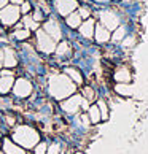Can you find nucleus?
<instances>
[{
  "label": "nucleus",
  "mask_w": 148,
  "mask_h": 154,
  "mask_svg": "<svg viewBox=\"0 0 148 154\" xmlns=\"http://www.w3.org/2000/svg\"><path fill=\"white\" fill-rule=\"evenodd\" d=\"M48 92L53 99L62 102L64 99H67V97H70L77 92V84L65 73H54L53 76H49Z\"/></svg>",
  "instance_id": "1"
},
{
  "label": "nucleus",
  "mask_w": 148,
  "mask_h": 154,
  "mask_svg": "<svg viewBox=\"0 0 148 154\" xmlns=\"http://www.w3.org/2000/svg\"><path fill=\"white\" fill-rule=\"evenodd\" d=\"M10 138L26 151L33 149L35 145L42 141L40 140V132L29 124H19L16 127H13V132H11Z\"/></svg>",
  "instance_id": "2"
},
{
  "label": "nucleus",
  "mask_w": 148,
  "mask_h": 154,
  "mask_svg": "<svg viewBox=\"0 0 148 154\" xmlns=\"http://www.w3.org/2000/svg\"><path fill=\"white\" fill-rule=\"evenodd\" d=\"M21 11L18 5H11L8 3L7 7H3L0 10V24L3 27H13L21 21Z\"/></svg>",
  "instance_id": "3"
},
{
  "label": "nucleus",
  "mask_w": 148,
  "mask_h": 154,
  "mask_svg": "<svg viewBox=\"0 0 148 154\" xmlns=\"http://www.w3.org/2000/svg\"><path fill=\"white\" fill-rule=\"evenodd\" d=\"M56 45H58V42L51 38L42 27H40L38 30H35V46H37V49L40 51V53L53 54L56 51Z\"/></svg>",
  "instance_id": "4"
},
{
  "label": "nucleus",
  "mask_w": 148,
  "mask_h": 154,
  "mask_svg": "<svg viewBox=\"0 0 148 154\" xmlns=\"http://www.w3.org/2000/svg\"><path fill=\"white\" fill-rule=\"evenodd\" d=\"M11 94H13L16 99L24 100V99H27V97H30L33 94V83L26 76L16 78L14 84H13V89H11Z\"/></svg>",
  "instance_id": "5"
},
{
  "label": "nucleus",
  "mask_w": 148,
  "mask_h": 154,
  "mask_svg": "<svg viewBox=\"0 0 148 154\" xmlns=\"http://www.w3.org/2000/svg\"><path fill=\"white\" fill-rule=\"evenodd\" d=\"M81 103H83V95L80 94H73L70 97H67L61 102V108L64 110L67 115H77L81 108Z\"/></svg>",
  "instance_id": "6"
},
{
  "label": "nucleus",
  "mask_w": 148,
  "mask_h": 154,
  "mask_svg": "<svg viewBox=\"0 0 148 154\" xmlns=\"http://www.w3.org/2000/svg\"><path fill=\"white\" fill-rule=\"evenodd\" d=\"M100 18V24L109 30H115L116 27L119 26V16L115 13L113 10H104L99 13Z\"/></svg>",
  "instance_id": "7"
},
{
  "label": "nucleus",
  "mask_w": 148,
  "mask_h": 154,
  "mask_svg": "<svg viewBox=\"0 0 148 154\" xmlns=\"http://www.w3.org/2000/svg\"><path fill=\"white\" fill-rule=\"evenodd\" d=\"M80 7L78 0H54V8L59 16H69L70 13L77 11Z\"/></svg>",
  "instance_id": "8"
},
{
  "label": "nucleus",
  "mask_w": 148,
  "mask_h": 154,
  "mask_svg": "<svg viewBox=\"0 0 148 154\" xmlns=\"http://www.w3.org/2000/svg\"><path fill=\"white\" fill-rule=\"evenodd\" d=\"M42 29L48 33V35L53 38V40H56V42H59V40L62 38V29H61V24L56 19H48V21H45L43 22V27Z\"/></svg>",
  "instance_id": "9"
},
{
  "label": "nucleus",
  "mask_w": 148,
  "mask_h": 154,
  "mask_svg": "<svg viewBox=\"0 0 148 154\" xmlns=\"http://www.w3.org/2000/svg\"><path fill=\"white\" fill-rule=\"evenodd\" d=\"M18 54L11 46H3V68H14L18 67Z\"/></svg>",
  "instance_id": "10"
},
{
  "label": "nucleus",
  "mask_w": 148,
  "mask_h": 154,
  "mask_svg": "<svg viewBox=\"0 0 148 154\" xmlns=\"http://www.w3.org/2000/svg\"><path fill=\"white\" fill-rule=\"evenodd\" d=\"M2 151L5 154H26V149H22L19 145H16L10 137H5L2 140Z\"/></svg>",
  "instance_id": "11"
},
{
  "label": "nucleus",
  "mask_w": 148,
  "mask_h": 154,
  "mask_svg": "<svg viewBox=\"0 0 148 154\" xmlns=\"http://www.w3.org/2000/svg\"><path fill=\"white\" fill-rule=\"evenodd\" d=\"M94 29H96V21H94L93 18L84 19V21L81 22V26L78 27L80 35L84 37V38H94Z\"/></svg>",
  "instance_id": "12"
},
{
  "label": "nucleus",
  "mask_w": 148,
  "mask_h": 154,
  "mask_svg": "<svg viewBox=\"0 0 148 154\" xmlns=\"http://www.w3.org/2000/svg\"><path fill=\"white\" fill-rule=\"evenodd\" d=\"M94 38L97 43H107L109 40L112 38L110 35V30L105 29L102 24H96V29H94Z\"/></svg>",
  "instance_id": "13"
},
{
  "label": "nucleus",
  "mask_w": 148,
  "mask_h": 154,
  "mask_svg": "<svg viewBox=\"0 0 148 154\" xmlns=\"http://www.w3.org/2000/svg\"><path fill=\"white\" fill-rule=\"evenodd\" d=\"M54 54L58 56V57H69L72 54V46L69 42H65V40H61V42L56 45V51Z\"/></svg>",
  "instance_id": "14"
},
{
  "label": "nucleus",
  "mask_w": 148,
  "mask_h": 154,
  "mask_svg": "<svg viewBox=\"0 0 148 154\" xmlns=\"http://www.w3.org/2000/svg\"><path fill=\"white\" fill-rule=\"evenodd\" d=\"M113 78H115L116 83H129L132 79V75H131V70L128 67H119V68H116Z\"/></svg>",
  "instance_id": "15"
},
{
  "label": "nucleus",
  "mask_w": 148,
  "mask_h": 154,
  "mask_svg": "<svg viewBox=\"0 0 148 154\" xmlns=\"http://www.w3.org/2000/svg\"><path fill=\"white\" fill-rule=\"evenodd\" d=\"M14 84V76H2L0 75V95H7L11 92Z\"/></svg>",
  "instance_id": "16"
},
{
  "label": "nucleus",
  "mask_w": 148,
  "mask_h": 154,
  "mask_svg": "<svg viewBox=\"0 0 148 154\" xmlns=\"http://www.w3.org/2000/svg\"><path fill=\"white\" fill-rule=\"evenodd\" d=\"M11 38H14L16 42H27L29 38H32V30L26 27H18L11 32Z\"/></svg>",
  "instance_id": "17"
},
{
  "label": "nucleus",
  "mask_w": 148,
  "mask_h": 154,
  "mask_svg": "<svg viewBox=\"0 0 148 154\" xmlns=\"http://www.w3.org/2000/svg\"><path fill=\"white\" fill-rule=\"evenodd\" d=\"M64 73L75 84H78V86H80V84H83V75H81V72H80L78 68H75V67H65L64 68Z\"/></svg>",
  "instance_id": "18"
},
{
  "label": "nucleus",
  "mask_w": 148,
  "mask_h": 154,
  "mask_svg": "<svg viewBox=\"0 0 148 154\" xmlns=\"http://www.w3.org/2000/svg\"><path fill=\"white\" fill-rule=\"evenodd\" d=\"M81 16L78 14V11H73V13H70L69 16H65V24L67 27H70V29H78L80 26H81Z\"/></svg>",
  "instance_id": "19"
},
{
  "label": "nucleus",
  "mask_w": 148,
  "mask_h": 154,
  "mask_svg": "<svg viewBox=\"0 0 148 154\" xmlns=\"http://www.w3.org/2000/svg\"><path fill=\"white\" fill-rule=\"evenodd\" d=\"M115 92L118 95H123V97H129L134 94V86H131L129 83H118L115 86Z\"/></svg>",
  "instance_id": "20"
},
{
  "label": "nucleus",
  "mask_w": 148,
  "mask_h": 154,
  "mask_svg": "<svg viewBox=\"0 0 148 154\" xmlns=\"http://www.w3.org/2000/svg\"><path fill=\"white\" fill-rule=\"evenodd\" d=\"M88 116H89L91 124H97V122H100V121H102V118H100V111H99L97 103H96V105H89V108H88Z\"/></svg>",
  "instance_id": "21"
},
{
  "label": "nucleus",
  "mask_w": 148,
  "mask_h": 154,
  "mask_svg": "<svg viewBox=\"0 0 148 154\" xmlns=\"http://www.w3.org/2000/svg\"><path fill=\"white\" fill-rule=\"evenodd\" d=\"M21 22H22V27H26V29H29V30H38L40 29V24L33 21V18L30 14L21 16Z\"/></svg>",
  "instance_id": "22"
},
{
  "label": "nucleus",
  "mask_w": 148,
  "mask_h": 154,
  "mask_svg": "<svg viewBox=\"0 0 148 154\" xmlns=\"http://www.w3.org/2000/svg\"><path fill=\"white\" fill-rule=\"evenodd\" d=\"M97 106H99L102 121H107V119H109V106H107V103L104 100H97Z\"/></svg>",
  "instance_id": "23"
},
{
  "label": "nucleus",
  "mask_w": 148,
  "mask_h": 154,
  "mask_svg": "<svg viewBox=\"0 0 148 154\" xmlns=\"http://www.w3.org/2000/svg\"><path fill=\"white\" fill-rule=\"evenodd\" d=\"M3 121H5V124L8 125V127H16V122H18V119H16V115L14 113H5L3 115Z\"/></svg>",
  "instance_id": "24"
},
{
  "label": "nucleus",
  "mask_w": 148,
  "mask_h": 154,
  "mask_svg": "<svg viewBox=\"0 0 148 154\" xmlns=\"http://www.w3.org/2000/svg\"><path fill=\"white\" fill-rule=\"evenodd\" d=\"M124 37H126V27H123V26H118L115 32H113V35H112V40H115V42H119V40H123Z\"/></svg>",
  "instance_id": "25"
},
{
  "label": "nucleus",
  "mask_w": 148,
  "mask_h": 154,
  "mask_svg": "<svg viewBox=\"0 0 148 154\" xmlns=\"http://www.w3.org/2000/svg\"><path fill=\"white\" fill-rule=\"evenodd\" d=\"M30 16L33 18V21H35V22H38V24H42V22H45V11H43V10H40V8H37V10H32Z\"/></svg>",
  "instance_id": "26"
},
{
  "label": "nucleus",
  "mask_w": 148,
  "mask_h": 154,
  "mask_svg": "<svg viewBox=\"0 0 148 154\" xmlns=\"http://www.w3.org/2000/svg\"><path fill=\"white\" fill-rule=\"evenodd\" d=\"M32 2H29V0H24L21 5H19V11H21V14L22 16H26V14H30L32 13Z\"/></svg>",
  "instance_id": "27"
},
{
  "label": "nucleus",
  "mask_w": 148,
  "mask_h": 154,
  "mask_svg": "<svg viewBox=\"0 0 148 154\" xmlns=\"http://www.w3.org/2000/svg\"><path fill=\"white\" fill-rule=\"evenodd\" d=\"M33 154H46V151H48V145L45 143V141H40V143H37L35 145V148H33Z\"/></svg>",
  "instance_id": "28"
},
{
  "label": "nucleus",
  "mask_w": 148,
  "mask_h": 154,
  "mask_svg": "<svg viewBox=\"0 0 148 154\" xmlns=\"http://www.w3.org/2000/svg\"><path fill=\"white\" fill-rule=\"evenodd\" d=\"M78 14L81 19H89L91 18V8L89 7H78Z\"/></svg>",
  "instance_id": "29"
},
{
  "label": "nucleus",
  "mask_w": 148,
  "mask_h": 154,
  "mask_svg": "<svg viewBox=\"0 0 148 154\" xmlns=\"http://www.w3.org/2000/svg\"><path fill=\"white\" fill-rule=\"evenodd\" d=\"M83 99H86L88 102L94 100V89H93V88H89V86L84 88V89H83Z\"/></svg>",
  "instance_id": "30"
},
{
  "label": "nucleus",
  "mask_w": 148,
  "mask_h": 154,
  "mask_svg": "<svg viewBox=\"0 0 148 154\" xmlns=\"http://www.w3.org/2000/svg\"><path fill=\"white\" fill-rule=\"evenodd\" d=\"M46 154H61V146L58 143H53V145H48V151Z\"/></svg>",
  "instance_id": "31"
},
{
  "label": "nucleus",
  "mask_w": 148,
  "mask_h": 154,
  "mask_svg": "<svg viewBox=\"0 0 148 154\" xmlns=\"http://www.w3.org/2000/svg\"><path fill=\"white\" fill-rule=\"evenodd\" d=\"M0 75L2 76H14L16 73H14L13 68H2V70H0Z\"/></svg>",
  "instance_id": "32"
},
{
  "label": "nucleus",
  "mask_w": 148,
  "mask_h": 154,
  "mask_svg": "<svg viewBox=\"0 0 148 154\" xmlns=\"http://www.w3.org/2000/svg\"><path fill=\"white\" fill-rule=\"evenodd\" d=\"M3 68V48H0V70Z\"/></svg>",
  "instance_id": "33"
},
{
  "label": "nucleus",
  "mask_w": 148,
  "mask_h": 154,
  "mask_svg": "<svg viewBox=\"0 0 148 154\" xmlns=\"http://www.w3.org/2000/svg\"><path fill=\"white\" fill-rule=\"evenodd\" d=\"M8 3H10V0H0V10H2L3 7H7Z\"/></svg>",
  "instance_id": "34"
},
{
  "label": "nucleus",
  "mask_w": 148,
  "mask_h": 154,
  "mask_svg": "<svg viewBox=\"0 0 148 154\" xmlns=\"http://www.w3.org/2000/svg\"><path fill=\"white\" fill-rule=\"evenodd\" d=\"M22 2H24V0H10V3H11V5H18V7H19Z\"/></svg>",
  "instance_id": "35"
},
{
  "label": "nucleus",
  "mask_w": 148,
  "mask_h": 154,
  "mask_svg": "<svg viewBox=\"0 0 148 154\" xmlns=\"http://www.w3.org/2000/svg\"><path fill=\"white\" fill-rule=\"evenodd\" d=\"M124 45H126V46H129V45H132V38H128L126 42H124Z\"/></svg>",
  "instance_id": "36"
},
{
  "label": "nucleus",
  "mask_w": 148,
  "mask_h": 154,
  "mask_svg": "<svg viewBox=\"0 0 148 154\" xmlns=\"http://www.w3.org/2000/svg\"><path fill=\"white\" fill-rule=\"evenodd\" d=\"M96 2H97V3H109L110 0H96Z\"/></svg>",
  "instance_id": "37"
},
{
  "label": "nucleus",
  "mask_w": 148,
  "mask_h": 154,
  "mask_svg": "<svg viewBox=\"0 0 148 154\" xmlns=\"http://www.w3.org/2000/svg\"><path fill=\"white\" fill-rule=\"evenodd\" d=\"M124 2H134V0H124Z\"/></svg>",
  "instance_id": "38"
},
{
  "label": "nucleus",
  "mask_w": 148,
  "mask_h": 154,
  "mask_svg": "<svg viewBox=\"0 0 148 154\" xmlns=\"http://www.w3.org/2000/svg\"><path fill=\"white\" fill-rule=\"evenodd\" d=\"M75 154H83V152H75Z\"/></svg>",
  "instance_id": "39"
}]
</instances>
